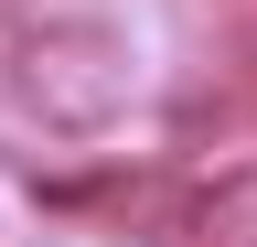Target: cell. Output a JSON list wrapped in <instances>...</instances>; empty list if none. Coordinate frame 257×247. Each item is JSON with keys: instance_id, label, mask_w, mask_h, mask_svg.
I'll list each match as a JSON object with an SVG mask.
<instances>
[{"instance_id": "cell-1", "label": "cell", "mask_w": 257, "mask_h": 247, "mask_svg": "<svg viewBox=\"0 0 257 247\" xmlns=\"http://www.w3.org/2000/svg\"><path fill=\"white\" fill-rule=\"evenodd\" d=\"M11 97L43 129H107V118L140 97V54H128L107 22H32L11 43Z\"/></svg>"}]
</instances>
